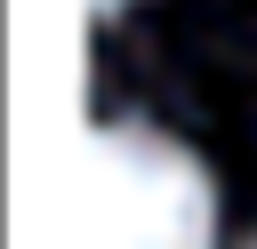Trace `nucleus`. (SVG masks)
<instances>
[{
    "mask_svg": "<svg viewBox=\"0 0 257 249\" xmlns=\"http://www.w3.org/2000/svg\"><path fill=\"white\" fill-rule=\"evenodd\" d=\"M209 169L153 120H96L88 137V249H209Z\"/></svg>",
    "mask_w": 257,
    "mask_h": 249,
    "instance_id": "f257e3e1",
    "label": "nucleus"
},
{
    "mask_svg": "<svg viewBox=\"0 0 257 249\" xmlns=\"http://www.w3.org/2000/svg\"><path fill=\"white\" fill-rule=\"evenodd\" d=\"M249 249H257V241H249Z\"/></svg>",
    "mask_w": 257,
    "mask_h": 249,
    "instance_id": "7ed1b4c3",
    "label": "nucleus"
},
{
    "mask_svg": "<svg viewBox=\"0 0 257 249\" xmlns=\"http://www.w3.org/2000/svg\"><path fill=\"white\" fill-rule=\"evenodd\" d=\"M96 8H104V16H112V8H120V0H96Z\"/></svg>",
    "mask_w": 257,
    "mask_h": 249,
    "instance_id": "f03ea898",
    "label": "nucleus"
}]
</instances>
